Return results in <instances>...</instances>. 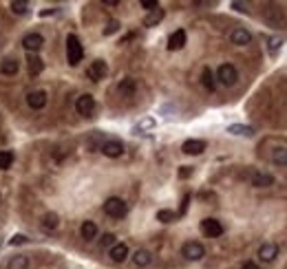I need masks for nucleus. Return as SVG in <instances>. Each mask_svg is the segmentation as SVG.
<instances>
[{
	"label": "nucleus",
	"mask_w": 287,
	"mask_h": 269,
	"mask_svg": "<svg viewBox=\"0 0 287 269\" xmlns=\"http://www.w3.org/2000/svg\"><path fill=\"white\" fill-rule=\"evenodd\" d=\"M252 186L254 187H269V186H274V177L269 172H256L254 177H252Z\"/></svg>",
	"instance_id": "a211bd4d"
},
{
	"label": "nucleus",
	"mask_w": 287,
	"mask_h": 269,
	"mask_svg": "<svg viewBox=\"0 0 287 269\" xmlns=\"http://www.w3.org/2000/svg\"><path fill=\"white\" fill-rule=\"evenodd\" d=\"M243 269H259V265L252 263V260H247V263H243Z\"/></svg>",
	"instance_id": "58836bf2"
},
{
	"label": "nucleus",
	"mask_w": 287,
	"mask_h": 269,
	"mask_svg": "<svg viewBox=\"0 0 287 269\" xmlns=\"http://www.w3.org/2000/svg\"><path fill=\"white\" fill-rule=\"evenodd\" d=\"M190 174H192V168H188V166H184V168H181V170H179V177H181V179L190 177Z\"/></svg>",
	"instance_id": "4c0bfd02"
},
{
	"label": "nucleus",
	"mask_w": 287,
	"mask_h": 269,
	"mask_svg": "<svg viewBox=\"0 0 287 269\" xmlns=\"http://www.w3.org/2000/svg\"><path fill=\"white\" fill-rule=\"evenodd\" d=\"M217 80L223 86H234L236 80H239V71H236L234 64H221L217 69Z\"/></svg>",
	"instance_id": "7ed1b4c3"
},
{
	"label": "nucleus",
	"mask_w": 287,
	"mask_h": 269,
	"mask_svg": "<svg viewBox=\"0 0 287 269\" xmlns=\"http://www.w3.org/2000/svg\"><path fill=\"white\" fill-rule=\"evenodd\" d=\"M9 269H29L31 267V260H29V256H22V254H18V256H14V258L9 260V265H7Z\"/></svg>",
	"instance_id": "412c9836"
},
{
	"label": "nucleus",
	"mask_w": 287,
	"mask_h": 269,
	"mask_svg": "<svg viewBox=\"0 0 287 269\" xmlns=\"http://www.w3.org/2000/svg\"><path fill=\"white\" fill-rule=\"evenodd\" d=\"M42 228L49 229V232H53V229L58 228V214L56 212H46V214L42 216Z\"/></svg>",
	"instance_id": "b1692460"
},
{
	"label": "nucleus",
	"mask_w": 287,
	"mask_h": 269,
	"mask_svg": "<svg viewBox=\"0 0 287 269\" xmlns=\"http://www.w3.org/2000/svg\"><path fill=\"white\" fill-rule=\"evenodd\" d=\"M201 232L210 238H219L223 234V225L217 219H204L201 221Z\"/></svg>",
	"instance_id": "6e6552de"
},
{
	"label": "nucleus",
	"mask_w": 287,
	"mask_h": 269,
	"mask_svg": "<svg viewBox=\"0 0 287 269\" xmlns=\"http://www.w3.org/2000/svg\"><path fill=\"white\" fill-rule=\"evenodd\" d=\"M115 245V234H104L102 236V247H113Z\"/></svg>",
	"instance_id": "473e14b6"
},
{
	"label": "nucleus",
	"mask_w": 287,
	"mask_h": 269,
	"mask_svg": "<svg viewBox=\"0 0 287 269\" xmlns=\"http://www.w3.org/2000/svg\"><path fill=\"white\" fill-rule=\"evenodd\" d=\"M106 73H108V66H106V62H104V60H95V62H93L91 66L86 69L88 80H93V82L104 80V78H106Z\"/></svg>",
	"instance_id": "39448f33"
},
{
	"label": "nucleus",
	"mask_w": 287,
	"mask_h": 269,
	"mask_svg": "<svg viewBox=\"0 0 287 269\" xmlns=\"http://www.w3.org/2000/svg\"><path fill=\"white\" fill-rule=\"evenodd\" d=\"M14 164V152L11 150H0V170H7Z\"/></svg>",
	"instance_id": "c85d7f7f"
},
{
	"label": "nucleus",
	"mask_w": 287,
	"mask_h": 269,
	"mask_svg": "<svg viewBox=\"0 0 287 269\" xmlns=\"http://www.w3.org/2000/svg\"><path fill=\"white\" fill-rule=\"evenodd\" d=\"M0 201H2V196H0Z\"/></svg>",
	"instance_id": "a19ab883"
},
{
	"label": "nucleus",
	"mask_w": 287,
	"mask_h": 269,
	"mask_svg": "<svg viewBox=\"0 0 287 269\" xmlns=\"http://www.w3.org/2000/svg\"><path fill=\"white\" fill-rule=\"evenodd\" d=\"M162 20H164V9H155L144 18V27H157Z\"/></svg>",
	"instance_id": "4be33fe9"
},
{
	"label": "nucleus",
	"mask_w": 287,
	"mask_h": 269,
	"mask_svg": "<svg viewBox=\"0 0 287 269\" xmlns=\"http://www.w3.org/2000/svg\"><path fill=\"white\" fill-rule=\"evenodd\" d=\"M175 219H177V214L170 210H159L157 212V221H162V223H172Z\"/></svg>",
	"instance_id": "c756f323"
},
{
	"label": "nucleus",
	"mask_w": 287,
	"mask_h": 269,
	"mask_svg": "<svg viewBox=\"0 0 287 269\" xmlns=\"http://www.w3.org/2000/svg\"><path fill=\"white\" fill-rule=\"evenodd\" d=\"M42 44H44V38H42L40 33H27V36L22 38V46H24V51H31V53L40 51V49H42Z\"/></svg>",
	"instance_id": "9d476101"
},
{
	"label": "nucleus",
	"mask_w": 287,
	"mask_h": 269,
	"mask_svg": "<svg viewBox=\"0 0 287 269\" xmlns=\"http://www.w3.org/2000/svg\"><path fill=\"white\" fill-rule=\"evenodd\" d=\"M75 110H78L80 115H84V117H88V115L95 110V97L93 95H80L78 100H75Z\"/></svg>",
	"instance_id": "423d86ee"
},
{
	"label": "nucleus",
	"mask_w": 287,
	"mask_h": 269,
	"mask_svg": "<svg viewBox=\"0 0 287 269\" xmlns=\"http://www.w3.org/2000/svg\"><path fill=\"white\" fill-rule=\"evenodd\" d=\"M232 9H236V11H247L246 5H241V2H232Z\"/></svg>",
	"instance_id": "ea45409f"
},
{
	"label": "nucleus",
	"mask_w": 287,
	"mask_h": 269,
	"mask_svg": "<svg viewBox=\"0 0 287 269\" xmlns=\"http://www.w3.org/2000/svg\"><path fill=\"white\" fill-rule=\"evenodd\" d=\"M181 256H184L185 260H201L205 256V247L201 245L199 241H188L181 247Z\"/></svg>",
	"instance_id": "20e7f679"
},
{
	"label": "nucleus",
	"mask_w": 287,
	"mask_h": 269,
	"mask_svg": "<svg viewBox=\"0 0 287 269\" xmlns=\"http://www.w3.org/2000/svg\"><path fill=\"white\" fill-rule=\"evenodd\" d=\"M100 150H102L106 157L115 159V157H122V155H124V144L117 142V139H111V142H104L102 146H100Z\"/></svg>",
	"instance_id": "1a4fd4ad"
},
{
	"label": "nucleus",
	"mask_w": 287,
	"mask_h": 269,
	"mask_svg": "<svg viewBox=\"0 0 287 269\" xmlns=\"http://www.w3.org/2000/svg\"><path fill=\"white\" fill-rule=\"evenodd\" d=\"M259 260L261 263H274L278 256V245L276 243H263V245L259 247Z\"/></svg>",
	"instance_id": "0eeeda50"
},
{
	"label": "nucleus",
	"mask_w": 287,
	"mask_h": 269,
	"mask_svg": "<svg viewBox=\"0 0 287 269\" xmlns=\"http://www.w3.org/2000/svg\"><path fill=\"white\" fill-rule=\"evenodd\" d=\"M120 93L122 95H133L135 93V80H130V78H126V80H122L120 82Z\"/></svg>",
	"instance_id": "cd10ccee"
},
{
	"label": "nucleus",
	"mask_w": 287,
	"mask_h": 269,
	"mask_svg": "<svg viewBox=\"0 0 287 269\" xmlns=\"http://www.w3.org/2000/svg\"><path fill=\"white\" fill-rule=\"evenodd\" d=\"M181 150H184L185 155H201V152L205 150V142L204 139H188V142H184Z\"/></svg>",
	"instance_id": "2eb2a0df"
},
{
	"label": "nucleus",
	"mask_w": 287,
	"mask_h": 269,
	"mask_svg": "<svg viewBox=\"0 0 287 269\" xmlns=\"http://www.w3.org/2000/svg\"><path fill=\"white\" fill-rule=\"evenodd\" d=\"M27 66H29V73L33 75V78H38V75L44 71V62H42V58H38V55H29L27 58Z\"/></svg>",
	"instance_id": "dca6fc26"
},
{
	"label": "nucleus",
	"mask_w": 287,
	"mask_h": 269,
	"mask_svg": "<svg viewBox=\"0 0 287 269\" xmlns=\"http://www.w3.org/2000/svg\"><path fill=\"white\" fill-rule=\"evenodd\" d=\"M9 9L14 11L16 16H24L29 11V2H22V0H11V2H9Z\"/></svg>",
	"instance_id": "393cba45"
},
{
	"label": "nucleus",
	"mask_w": 287,
	"mask_h": 269,
	"mask_svg": "<svg viewBox=\"0 0 287 269\" xmlns=\"http://www.w3.org/2000/svg\"><path fill=\"white\" fill-rule=\"evenodd\" d=\"M201 84H204L208 91H214V86H217V84H214V75H212V71H210L208 66H205L204 73H201Z\"/></svg>",
	"instance_id": "a878e982"
},
{
	"label": "nucleus",
	"mask_w": 287,
	"mask_h": 269,
	"mask_svg": "<svg viewBox=\"0 0 287 269\" xmlns=\"http://www.w3.org/2000/svg\"><path fill=\"white\" fill-rule=\"evenodd\" d=\"M133 263L137 265V267H148V265L153 263V254H150L148 249H137L133 254Z\"/></svg>",
	"instance_id": "f3484780"
},
{
	"label": "nucleus",
	"mask_w": 287,
	"mask_h": 269,
	"mask_svg": "<svg viewBox=\"0 0 287 269\" xmlns=\"http://www.w3.org/2000/svg\"><path fill=\"white\" fill-rule=\"evenodd\" d=\"M230 42L232 44H236V46H246V44H250L252 42V33L247 31V29H243V27H236L234 31L230 33Z\"/></svg>",
	"instance_id": "9b49d317"
},
{
	"label": "nucleus",
	"mask_w": 287,
	"mask_h": 269,
	"mask_svg": "<svg viewBox=\"0 0 287 269\" xmlns=\"http://www.w3.org/2000/svg\"><path fill=\"white\" fill-rule=\"evenodd\" d=\"M27 104H29V108H33V110L44 108V106H46V93L44 91L29 93V95H27Z\"/></svg>",
	"instance_id": "f8f14e48"
},
{
	"label": "nucleus",
	"mask_w": 287,
	"mask_h": 269,
	"mask_svg": "<svg viewBox=\"0 0 287 269\" xmlns=\"http://www.w3.org/2000/svg\"><path fill=\"white\" fill-rule=\"evenodd\" d=\"M227 132H232V135H243V137H252V135H254V128L243 126V124H232V126L227 128Z\"/></svg>",
	"instance_id": "5701e85b"
},
{
	"label": "nucleus",
	"mask_w": 287,
	"mask_h": 269,
	"mask_svg": "<svg viewBox=\"0 0 287 269\" xmlns=\"http://www.w3.org/2000/svg\"><path fill=\"white\" fill-rule=\"evenodd\" d=\"M188 203H190V196L185 194V196H184V201H181V210H179V214H185V210H188Z\"/></svg>",
	"instance_id": "e433bc0d"
},
{
	"label": "nucleus",
	"mask_w": 287,
	"mask_h": 269,
	"mask_svg": "<svg viewBox=\"0 0 287 269\" xmlns=\"http://www.w3.org/2000/svg\"><path fill=\"white\" fill-rule=\"evenodd\" d=\"M82 58H84L82 42H80L78 36L69 33V36H66V62H69L71 66H78V64L82 62Z\"/></svg>",
	"instance_id": "f257e3e1"
},
{
	"label": "nucleus",
	"mask_w": 287,
	"mask_h": 269,
	"mask_svg": "<svg viewBox=\"0 0 287 269\" xmlns=\"http://www.w3.org/2000/svg\"><path fill=\"white\" fill-rule=\"evenodd\" d=\"M185 40H188V36H185L184 29H177L175 33H172L170 38H168V49L170 51H179L185 46Z\"/></svg>",
	"instance_id": "4468645a"
},
{
	"label": "nucleus",
	"mask_w": 287,
	"mask_h": 269,
	"mask_svg": "<svg viewBox=\"0 0 287 269\" xmlns=\"http://www.w3.org/2000/svg\"><path fill=\"white\" fill-rule=\"evenodd\" d=\"M117 29H120V22H117V20H111V22H108V27L104 29V36H111V33H115Z\"/></svg>",
	"instance_id": "72a5a7b5"
},
{
	"label": "nucleus",
	"mask_w": 287,
	"mask_h": 269,
	"mask_svg": "<svg viewBox=\"0 0 287 269\" xmlns=\"http://www.w3.org/2000/svg\"><path fill=\"white\" fill-rule=\"evenodd\" d=\"M22 243H27V236H24V234H16L9 241V245H22Z\"/></svg>",
	"instance_id": "f704fd0d"
},
{
	"label": "nucleus",
	"mask_w": 287,
	"mask_h": 269,
	"mask_svg": "<svg viewBox=\"0 0 287 269\" xmlns=\"http://www.w3.org/2000/svg\"><path fill=\"white\" fill-rule=\"evenodd\" d=\"M278 46H281V40L278 38H267V49H269V53H276L278 51Z\"/></svg>",
	"instance_id": "7c9ffc66"
},
{
	"label": "nucleus",
	"mask_w": 287,
	"mask_h": 269,
	"mask_svg": "<svg viewBox=\"0 0 287 269\" xmlns=\"http://www.w3.org/2000/svg\"><path fill=\"white\" fill-rule=\"evenodd\" d=\"M272 161L276 166H287V148H276L272 152Z\"/></svg>",
	"instance_id": "bb28decb"
},
{
	"label": "nucleus",
	"mask_w": 287,
	"mask_h": 269,
	"mask_svg": "<svg viewBox=\"0 0 287 269\" xmlns=\"http://www.w3.org/2000/svg\"><path fill=\"white\" fill-rule=\"evenodd\" d=\"M108 256H111L113 263H124L128 258V245L126 243H115L111 247V251H108Z\"/></svg>",
	"instance_id": "ddd939ff"
},
{
	"label": "nucleus",
	"mask_w": 287,
	"mask_h": 269,
	"mask_svg": "<svg viewBox=\"0 0 287 269\" xmlns=\"http://www.w3.org/2000/svg\"><path fill=\"white\" fill-rule=\"evenodd\" d=\"M80 234H82L84 241H93V238L98 236V225L93 223V221H84L82 228H80Z\"/></svg>",
	"instance_id": "6ab92c4d"
},
{
	"label": "nucleus",
	"mask_w": 287,
	"mask_h": 269,
	"mask_svg": "<svg viewBox=\"0 0 287 269\" xmlns=\"http://www.w3.org/2000/svg\"><path fill=\"white\" fill-rule=\"evenodd\" d=\"M104 212H106L111 219H122V216H126V212H128V206H126V201L120 199V196H111V199L104 203Z\"/></svg>",
	"instance_id": "f03ea898"
},
{
	"label": "nucleus",
	"mask_w": 287,
	"mask_h": 269,
	"mask_svg": "<svg viewBox=\"0 0 287 269\" xmlns=\"http://www.w3.org/2000/svg\"><path fill=\"white\" fill-rule=\"evenodd\" d=\"M153 126H155V119H144V122L137 126V130H144V128H153Z\"/></svg>",
	"instance_id": "c9c22d12"
},
{
	"label": "nucleus",
	"mask_w": 287,
	"mask_h": 269,
	"mask_svg": "<svg viewBox=\"0 0 287 269\" xmlns=\"http://www.w3.org/2000/svg\"><path fill=\"white\" fill-rule=\"evenodd\" d=\"M142 7L146 11H155V9H159V2L157 0H142Z\"/></svg>",
	"instance_id": "2f4dec72"
},
{
	"label": "nucleus",
	"mask_w": 287,
	"mask_h": 269,
	"mask_svg": "<svg viewBox=\"0 0 287 269\" xmlns=\"http://www.w3.org/2000/svg\"><path fill=\"white\" fill-rule=\"evenodd\" d=\"M18 60H14V58H7V60H2V64H0V73L2 75H16L18 73Z\"/></svg>",
	"instance_id": "aec40b11"
}]
</instances>
